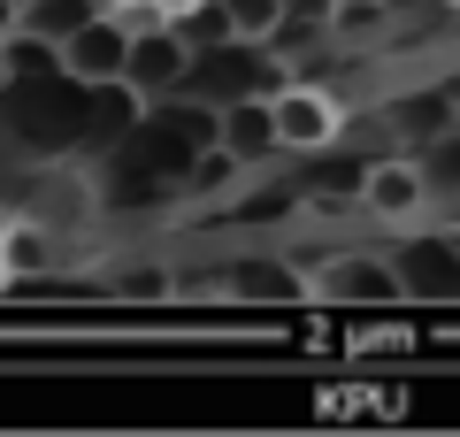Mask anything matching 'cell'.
I'll return each mask as SVG.
<instances>
[{
    "mask_svg": "<svg viewBox=\"0 0 460 437\" xmlns=\"http://www.w3.org/2000/svg\"><path fill=\"white\" fill-rule=\"evenodd\" d=\"M361 208L376 215V223H414V215L429 208V177L414 154H384V162L361 169Z\"/></svg>",
    "mask_w": 460,
    "mask_h": 437,
    "instance_id": "obj_4",
    "label": "cell"
},
{
    "mask_svg": "<svg viewBox=\"0 0 460 437\" xmlns=\"http://www.w3.org/2000/svg\"><path fill=\"white\" fill-rule=\"evenodd\" d=\"M123 47H131V31H123L108 8H84L77 23L54 31V69H62L69 85H84V93H108V85L123 77Z\"/></svg>",
    "mask_w": 460,
    "mask_h": 437,
    "instance_id": "obj_1",
    "label": "cell"
},
{
    "mask_svg": "<svg viewBox=\"0 0 460 437\" xmlns=\"http://www.w3.org/2000/svg\"><path fill=\"white\" fill-rule=\"evenodd\" d=\"M438 154H445V162H438V169H429V162H422V177H429V192H438V184H460V138H445V146H438Z\"/></svg>",
    "mask_w": 460,
    "mask_h": 437,
    "instance_id": "obj_12",
    "label": "cell"
},
{
    "mask_svg": "<svg viewBox=\"0 0 460 437\" xmlns=\"http://www.w3.org/2000/svg\"><path fill=\"white\" fill-rule=\"evenodd\" d=\"M307 291L314 299H392L399 276H392V261H376V254H338Z\"/></svg>",
    "mask_w": 460,
    "mask_h": 437,
    "instance_id": "obj_6",
    "label": "cell"
},
{
    "mask_svg": "<svg viewBox=\"0 0 460 437\" xmlns=\"http://www.w3.org/2000/svg\"><path fill=\"white\" fill-rule=\"evenodd\" d=\"M0 8H8V16L23 23V16H31V8H47V0H0Z\"/></svg>",
    "mask_w": 460,
    "mask_h": 437,
    "instance_id": "obj_13",
    "label": "cell"
},
{
    "mask_svg": "<svg viewBox=\"0 0 460 437\" xmlns=\"http://www.w3.org/2000/svg\"><path fill=\"white\" fill-rule=\"evenodd\" d=\"M269 130H277V154H323V146H338L345 108H338V93H330V85L292 77V85H277V93H269Z\"/></svg>",
    "mask_w": 460,
    "mask_h": 437,
    "instance_id": "obj_2",
    "label": "cell"
},
{
    "mask_svg": "<svg viewBox=\"0 0 460 437\" xmlns=\"http://www.w3.org/2000/svg\"><path fill=\"white\" fill-rule=\"evenodd\" d=\"M8 85H16V77H8V62H0V93H8Z\"/></svg>",
    "mask_w": 460,
    "mask_h": 437,
    "instance_id": "obj_15",
    "label": "cell"
},
{
    "mask_svg": "<svg viewBox=\"0 0 460 437\" xmlns=\"http://www.w3.org/2000/svg\"><path fill=\"white\" fill-rule=\"evenodd\" d=\"M238 291H246V299H299V291L307 284H292V269H284V261H238Z\"/></svg>",
    "mask_w": 460,
    "mask_h": 437,
    "instance_id": "obj_10",
    "label": "cell"
},
{
    "mask_svg": "<svg viewBox=\"0 0 460 437\" xmlns=\"http://www.w3.org/2000/svg\"><path fill=\"white\" fill-rule=\"evenodd\" d=\"M215 16H223L230 47H269V39H284L292 0H215Z\"/></svg>",
    "mask_w": 460,
    "mask_h": 437,
    "instance_id": "obj_9",
    "label": "cell"
},
{
    "mask_svg": "<svg viewBox=\"0 0 460 437\" xmlns=\"http://www.w3.org/2000/svg\"><path fill=\"white\" fill-rule=\"evenodd\" d=\"M54 269V238L39 215H16L0 230V284H23V276H47Z\"/></svg>",
    "mask_w": 460,
    "mask_h": 437,
    "instance_id": "obj_8",
    "label": "cell"
},
{
    "mask_svg": "<svg viewBox=\"0 0 460 437\" xmlns=\"http://www.w3.org/2000/svg\"><path fill=\"white\" fill-rule=\"evenodd\" d=\"M93 8H131V0H93Z\"/></svg>",
    "mask_w": 460,
    "mask_h": 437,
    "instance_id": "obj_14",
    "label": "cell"
},
{
    "mask_svg": "<svg viewBox=\"0 0 460 437\" xmlns=\"http://www.w3.org/2000/svg\"><path fill=\"white\" fill-rule=\"evenodd\" d=\"M208 130H215V146H223V154H238L246 169L277 162V130H269V93H261V100H223V108L208 115Z\"/></svg>",
    "mask_w": 460,
    "mask_h": 437,
    "instance_id": "obj_5",
    "label": "cell"
},
{
    "mask_svg": "<svg viewBox=\"0 0 460 437\" xmlns=\"http://www.w3.org/2000/svg\"><path fill=\"white\" fill-rule=\"evenodd\" d=\"M230 192H246V162L208 138L192 162H184V200H192V208H215V200H230Z\"/></svg>",
    "mask_w": 460,
    "mask_h": 437,
    "instance_id": "obj_7",
    "label": "cell"
},
{
    "mask_svg": "<svg viewBox=\"0 0 460 437\" xmlns=\"http://www.w3.org/2000/svg\"><path fill=\"white\" fill-rule=\"evenodd\" d=\"M123 291H131V299H169V269H131Z\"/></svg>",
    "mask_w": 460,
    "mask_h": 437,
    "instance_id": "obj_11",
    "label": "cell"
},
{
    "mask_svg": "<svg viewBox=\"0 0 460 437\" xmlns=\"http://www.w3.org/2000/svg\"><path fill=\"white\" fill-rule=\"evenodd\" d=\"M192 77V39L177 31V23H146V31H131V47H123V93H138V108L162 93H177V85Z\"/></svg>",
    "mask_w": 460,
    "mask_h": 437,
    "instance_id": "obj_3",
    "label": "cell"
}]
</instances>
